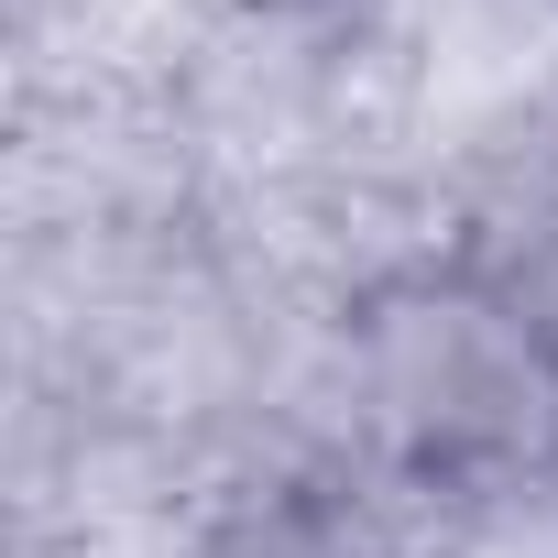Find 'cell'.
<instances>
[{
	"instance_id": "obj_1",
	"label": "cell",
	"mask_w": 558,
	"mask_h": 558,
	"mask_svg": "<svg viewBox=\"0 0 558 558\" xmlns=\"http://www.w3.org/2000/svg\"><path fill=\"white\" fill-rule=\"evenodd\" d=\"M351 416L427 493H514L558 471V362L460 263H416L362 296Z\"/></svg>"
},
{
	"instance_id": "obj_2",
	"label": "cell",
	"mask_w": 558,
	"mask_h": 558,
	"mask_svg": "<svg viewBox=\"0 0 558 558\" xmlns=\"http://www.w3.org/2000/svg\"><path fill=\"white\" fill-rule=\"evenodd\" d=\"M449 263L471 274L493 307H514L525 340L558 362V132L525 143V154L504 165V186L471 208V230H460Z\"/></svg>"
},
{
	"instance_id": "obj_3",
	"label": "cell",
	"mask_w": 558,
	"mask_h": 558,
	"mask_svg": "<svg viewBox=\"0 0 558 558\" xmlns=\"http://www.w3.org/2000/svg\"><path fill=\"white\" fill-rule=\"evenodd\" d=\"M263 558H373V547H351V536H329V525H296V536H274Z\"/></svg>"
}]
</instances>
